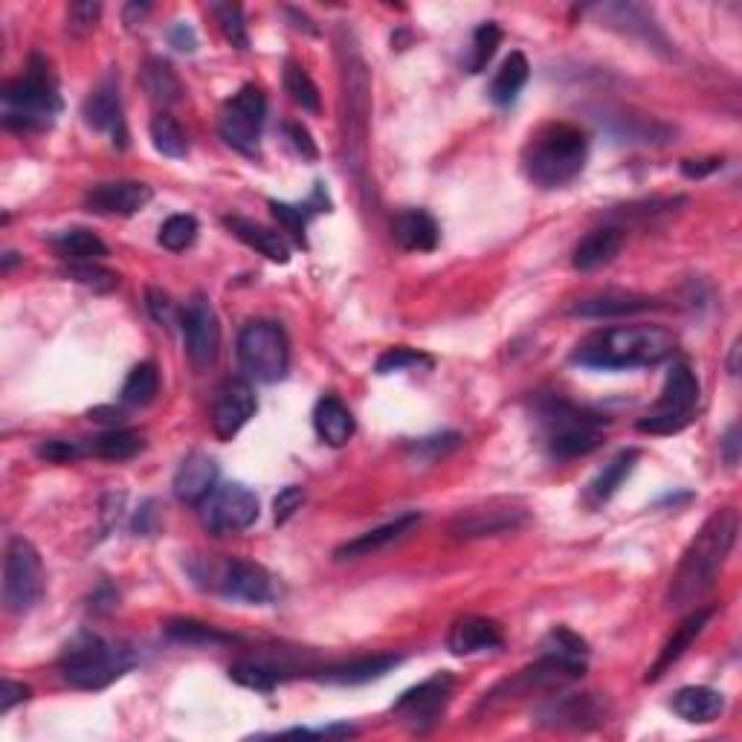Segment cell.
Returning a JSON list of instances; mask_svg holds the SVG:
<instances>
[{
    "label": "cell",
    "mask_w": 742,
    "mask_h": 742,
    "mask_svg": "<svg viewBox=\"0 0 742 742\" xmlns=\"http://www.w3.org/2000/svg\"><path fill=\"white\" fill-rule=\"evenodd\" d=\"M673 711L679 713L685 722H713L719 713L725 711V696L713 688H681L673 696Z\"/></svg>",
    "instance_id": "30"
},
{
    "label": "cell",
    "mask_w": 742,
    "mask_h": 742,
    "mask_svg": "<svg viewBox=\"0 0 742 742\" xmlns=\"http://www.w3.org/2000/svg\"><path fill=\"white\" fill-rule=\"evenodd\" d=\"M375 368L377 375H395V372H407V368H432V357L407 348V345H398V348H389L384 357L377 359Z\"/></svg>",
    "instance_id": "46"
},
{
    "label": "cell",
    "mask_w": 742,
    "mask_h": 742,
    "mask_svg": "<svg viewBox=\"0 0 742 742\" xmlns=\"http://www.w3.org/2000/svg\"><path fill=\"white\" fill-rule=\"evenodd\" d=\"M736 534H740V516L734 508L717 510L699 528L688 551L681 555L679 569L673 574L670 592H667L670 610H685L717 583V574L725 566L728 555L734 551Z\"/></svg>",
    "instance_id": "1"
},
{
    "label": "cell",
    "mask_w": 742,
    "mask_h": 742,
    "mask_svg": "<svg viewBox=\"0 0 742 742\" xmlns=\"http://www.w3.org/2000/svg\"><path fill=\"white\" fill-rule=\"evenodd\" d=\"M227 227L233 229L235 238H241L247 247L258 250L265 258L276 261V265H288L290 261V247L282 233L247 218H227Z\"/></svg>",
    "instance_id": "28"
},
{
    "label": "cell",
    "mask_w": 742,
    "mask_h": 742,
    "mask_svg": "<svg viewBox=\"0 0 742 742\" xmlns=\"http://www.w3.org/2000/svg\"><path fill=\"white\" fill-rule=\"evenodd\" d=\"M146 12H149V7H146V3H128V7H126V24L137 26V21H133V18H140V21H142V15H146Z\"/></svg>",
    "instance_id": "59"
},
{
    "label": "cell",
    "mask_w": 742,
    "mask_h": 742,
    "mask_svg": "<svg viewBox=\"0 0 742 742\" xmlns=\"http://www.w3.org/2000/svg\"><path fill=\"white\" fill-rule=\"evenodd\" d=\"M461 444V435H455V432H447V435H432V438H421L418 444L412 447L415 453L418 455H427L430 461H435L438 455H447L450 450H455V447Z\"/></svg>",
    "instance_id": "54"
},
{
    "label": "cell",
    "mask_w": 742,
    "mask_h": 742,
    "mask_svg": "<svg viewBox=\"0 0 742 742\" xmlns=\"http://www.w3.org/2000/svg\"><path fill=\"white\" fill-rule=\"evenodd\" d=\"M212 12H215L221 30H224V35H227V41L235 50L250 47V35H247V24H244V9L238 3H215Z\"/></svg>",
    "instance_id": "45"
},
{
    "label": "cell",
    "mask_w": 742,
    "mask_h": 742,
    "mask_svg": "<svg viewBox=\"0 0 742 742\" xmlns=\"http://www.w3.org/2000/svg\"><path fill=\"white\" fill-rule=\"evenodd\" d=\"M528 519V510L516 508L510 502H491L482 508H470L453 523V534L459 539L493 537V534L514 531Z\"/></svg>",
    "instance_id": "19"
},
{
    "label": "cell",
    "mask_w": 742,
    "mask_h": 742,
    "mask_svg": "<svg viewBox=\"0 0 742 742\" xmlns=\"http://www.w3.org/2000/svg\"><path fill=\"white\" fill-rule=\"evenodd\" d=\"M137 665V653L122 641H105L94 633H78L62 653L58 670L78 690H103L122 679Z\"/></svg>",
    "instance_id": "4"
},
{
    "label": "cell",
    "mask_w": 742,
    "mask_h": 742,
    "mask_svg": "<svg viewBox=\"0 0 742 742\" xmlns=\"http://www.w3.org/2000/svg\"><path fill=\"white\" fill-rule=\"evenodd\" d=\"M658 308V302H653L649 297H635V293H621V290H606V293H598V297L580 299L571 305L574 316H583V320H612V316H633V313H644Z\"/></svg>",
    "instance_id": "24"
},
{
    "label": "cell",
    "mask_w": 742,
    "mask_h": 742,
    "mask_svg": "<svg viewBox=\"0 0 742 742\" xmlns=\"http://www.w3.org/2000/svg\"><path fill=\"white\" fill-rule=\"evenodd\" d=\"M589 157V140L569 122L542 126L525 149V174L542 189L569 186L583 172Z\"/></svg>",
    "instance_id": "3"
},
{
    "label": "cell",
    "mask_w": 742,
    "mask_h": 742,
    "mask_svg": "<svg viewBox=\"0 0 742 742\" xmlns=\"http://www.w3.org/2000/svg\"><path fill=\"white\" fill-rule=\"evenodd\" d=\"M238 359L258 384H279L290 366V343L282 325L265 320L250 322L238 334Z\"/></svg>",
    "instance_id": "9"
},
{
    "label": "cell",
    "mask_w": 742,
    "mask_h": 742,
    "mask_svg": "<svg viewBox=\"0 0 742 742\" xmlns=\"http://www.w3.org/2000/svg\"><path fill=\"white\" fill-rule=\"evenodd\" d=\"M151 186L140 180H117V183H99V186L87 189L85 209L94 215H119V218H131L151 204Z\"/></svg>",
    "instance_id": "18"
},
{
    "label": "cell",
    "mask_w": 742,
    "mask_h": 742,
    "mask_svg": "<svg viewBox=\"0 0 742 742\" xmlns=\"http://www.w3.org/2000/svg\"><path fill=\"white\" fill-rule=\"evenodd\" d=\"M218 485V464L206 453H192L174 473V496L186 505H201Z\"/></svg>",
    "instance_id": "21"
},
{
    "label": "cell",
    "mask_w": 742,
    "mask_h": 742,
    "mask_svg": "<svg viewBox=\"0 0 742 742\" xmlns=\"http://www.w3.org/2000/svg\"><path fill=\"white\" fill-rule=\"evenodd\" d=\"M343 128H345V149H348V163L359 169L366 160V133H368V114H372V85H368V71L363 64V55L354 47L343 44Z\"/></svg>",
    "instance_id": "7"
},
{
    "label": "cell",
    "mask_w": 742,
    "mask_h": 742,
    "mask_svg": "<svg viewBox=\"0 0 742 742\" xmlns=\"http://www.w3.org/2000/svg\"><path fill=\"white\" fill-rule=\"evenodd\" d=\"M229 679L238 681V685H244V688L270 693V690L279 685V679H282V676H279L273 667L258 665V662H238V665L229 667Z\"/></svg>",
    "instance_id": "43"
},
{
    "label": "cell",
    "mask_w": 742,
    "mask_h": 742,
    "mask_svg": "<svg viewBox=\"0 0 742 742\" xmlns=\"http://www.w3.org/2000/svg\"><path fill=\"white\" fill-rule=\"evenodd\" d=\"M146 308H149L151 320H154L157 325H165V329H169L174 322V302L165 290L160 288L146 290Z\"/></svg>",
    "instance_id": "51"
},
{
    "label": "cell",
    "mask_w": 742,
    "mask_h": 742,
    "mask_svg": "<svg viewBox=\"0 0 742 742\" xmlns=\"http://www.w3.org/2000/svg\"><path fill=\"white\" fill-rule=\"evenodd\" d=\"M195 580L206 589H218L224 598L241 603H265L273 598L270 574L250 560H218L206 563V571L192 569Z\"/></svg>",
    "instance_id": "12"
},
{
    "label": "cell",
    "mask_w": 742,
    "mask_h": 742,
    "mask_svg": "<svg viewBox=\"0 0 742 742\" xmlns=\"http://www.w3.org/2000/svg\"><path fill=\"white\" fill-rule=\"evenodd\" d=\"M197 516H201L206 531L215 534V537L247 531L258 519V496L238 482L215 485V491L197 505Z\"/></svg>",
    "instance_id": "13"
},
{
    "label": "cell",
    "mask_w": 742,
    "mask_h": 742,
    "mask_svg": "<svg viewBox=\"0 0 742 742\" xmlns=\"http://www.w3.org/2000/svg\"><path fill=\"white\" fill-rule=\"evenodd\" d=\"M195 238H197V221L192 218V215H172V218L160 227V244L172 252L189 250V247L195 244Z\"/></svg>",
    "instance_id": "44"
},
{
    "label": "cell",
    "mask_w": 742,
    "mask_h": 742,
    "mask_svg": "<svg viewBox=\"0 0 742 742\" xmlns=\"http://www.w3.org/2000/svg\"><path fill=\"white\" fill-rule=\"evenodd\" d=\"M99 15H103V7H99V3H90V0L71 3V7H67V32L82 39V35L96 30Z\"/></svg>",
    "instance_id": "49"
},
{
    "label": "cell",
    "mask_w": 742,
    "mask_h": 742,
    "mask_svg": "<svg viewBox=\"0 0 742 742\" xmlns=\"http://www.w3.org/2000/svg\"><path fill=\"white\" fill-rule=\"evenodd\" d=\"M146 447V435L137 430H110L99 438L85 441V455H96L105 461H126L142 453Z\"/></svg>",
    "instance_id": "37"
},
{
    "label": "cell",
    "mask_w": 742,
    "mask_h": 742,
    "mask_svg": "<svg viewBox=\"0 0 742 742\" xmlns=\"http://www.w3.org/2000/svg\"><path fill=\"white\" fill-rule=\"evenodd\" d=\"M44 592V566H41L39 548L30 539L12 537L3 560V606L12 615H24Z\"/></svg>",
    "instance_id": "10"
},
{
    "label": "cell",
    "mask_w": 742,
    "mask_h": 742,
    "mask_svg": "<svg viewBox=\"0 0 742 742\" xmlns=\"http://www.w3.org/2000/svg\"><path fill=\"white\" fill-rule=\"evenodd\" d=\"M717 169H722V160L711 157V160H681V174L690 180H702L708 174H713Z\"/></svg>",
    "instance_id": "56"
},
{
    "label": "cell",
    "mask_w": 742,
    "mask_h": 742,
    "mask_svg": "<svg viewBox=\"0 0 742 742\" xmlns=\"http://www.w3.org/2000/svg\"><path fill=\"white\" fill-rule=\"evenodd\" d=\"M267 117V99L256 85H244L221 110V137L238 154L258 157L261 151V128Z\"/></svg>",
    "instance_id": "11"
},
{
    "label": "cell",
    "mask_w": 742,
    "mask_h": 742,
    "mask_svg": "<svg viewBox=\"0 0 742 742\" xmlns=\"http://www.w3.org/2000/svg\"><path fill=\"white\" fill-rule=\"evenodd\" d=\"M699 395H702V389H699V380H696L688 363H673L662 398L647 418H641L638 432H649V435H676V432H681L693 421Z\"/></svg>",
    "instance_id": "8"
},
{
    "label": "cell",
    "mask_w": 742,
    "mask_h": 742,
    "mask_svg": "<svg viewBox=\"0 0 742 742\" xmlns=\"http://www.w3.org/2000/svg\"><path fill=\"white\" fill-rule=\"evenodd\" d=\"M302 502H305V491H302V487L290 485V487H284V491H279V496H276V502H273L276 525L288 523L290 516L302 508Z\"/></svg>",
    "instance_id": "52"
},
{
    "label": "cell",
    "mask_w": 742,
    "mask_h": 742,
    "mask_svg": "<svg viewBox=\"0 0 742 742\" xmlns=\"http://www.w3.org/2000/svg\"><path fill=\"white\" fill-rule=\"evenodd\" d=\"M67 279L85 284V288L96 290V293H108V290H114L119 284V276L105 270V267H99L96 261H87V265H71L67 267Z\"/></svg>",
    "instance_id": "48"
},
{
    "label": "cell",
    "mask_w": 742,
    "mask_h": 742,
    "mask_svg": "<svg viewBox=\"0 0 742 742\" xmlns=\"http://www.w3.org/2000/svg\"><path fill=\"white\" fill-rule=\"evenodd\" d=\"M528 76H531V64L523 53H510L505 62H502L499 73L493 76L491 82V99L496 105H510L516 103V96L523 94V87L528 85Z\"/></svg>",
    "instance_id": "36"
},
{
    "label": "cell",
    "mask_w": 742,
    "mask_h": 742,
    "mask_svg": "<svg viewBox=\"0 0 742 742\" xmlns=\"http://www.w3.org/2000/svg\"><path fill=\"white\" fill-rule=\"evenodd\" d=\"M157 389H160V375H157V366L151 359L140 363V366L131 368L126 386H122V404L131 409H142L154 404Z\"/></svg>",
    "instance_id": "38"
},
{
    "label": "cell",
    "mask_w": 742,
    "mask_h": 742,
    "mask_svg": "<svg viewBox=\"0 0 742 742\" xmlns=\"http://www.w3.org/2000/svg\"><path fill=\"white\" fill-rule=\"evenodd\" d=\"M284 137H288V142L293 146V151H297L299 157H305V160H316L320 157V149H316V142L311 140V133H308V128L302 126V122H284L282 126Z\"/></svg>",
    "instance_id": "53"
},
{
    "label": "cell",
    "mask_w": 742,
    "mask_h": 742,
    "mask_svg": "<svg viewBox=\"0 0 742 742\" xmlns=\"http://www.w3.org/2000/svg\"><path fill=\"white\" fill-rule=\"evenodd\" d=\"M169 41H172V47L180 50V53H195V50H197L195 30H192L189 24L172 26V32H169Z\"/></svg>",
    "instance_id": "57"
},
{
    "label": "cell",
    "mask_w": 742,
    "mask_h": 742,
    "mask_svg": "<svg viewBox=\"0 0 742 742\" xmlns=\"http://www.w3.org/2000/svg\"><path fill=\"white\" fill-rule=\"evenodd\" d=\"M85 122L94 131H114L117 133V128L122 126V110H119V87H117V78L110 76L105 78L103 85L96 87L94 94L87 96L85 103Z\"/></svg>",
    "instance_id": "29"
},
{
    "label": "cell",
    "mask_w": 742,
    "mask_h": 742,
    "mask_svg": "<svg viewBox=\"0 0 742 742\" xmlns=\"http://www.w3.org/2000/svg\"><path fill=\"white\" fill-rule=\"evenodd\" d=\"M418 525H421V514H418V510L404 514L398 516L395 523H386L380 525V528H375V531L359 534V537L343 542V546L334 551V557L336 560H357V557L377 555V551H384V548L391 546V542H398V539H404L407 534H412V528H418Z\"/></svg>",
    "instance_id": "22"
},
{
    "label": "cell",
    "mask_w": 742,
    "mask_h": 742,
    "mask_svg": "<svg viewBox=\"0 0 742 742\" xmlns=\"http://www.w3.org/2000/svg\"><path fill=\"white\" fill-rule=\"evenodd\" d=\"M313 430H316V435H320L325 444L331 447L348 444L354 435L352 409L345 407L340 398H334V395H325V398L316 404V409H313Z\"/></svg>",
    "instance_id": "27"
},
{
    "label": "cell",
    "mask_w": 742,
    "mask_h": 742,
    "mask_svg": "<svg viewBox=\"0 0 742 742\" xmlns=\"http://www.w3.org/2000/svg\"><path fill=\"white\" fill-rule=\"evenodd\" d=\"M391 235L398 247L409 252H432L438 247L441 229H438L435 218L423 209H407L400 212L398 218L391 221Z\"/></svg>",
    "instance_id": "26"
},
{
    "label": "cell",
    "mask_w": 742,
    "mask_h": 742,
    "mask_svg": "<svg viewBox=\"0 0 742 742\" xmlns=\"http://www.w3.org/2000/svg\"><path fill=\"white\" fill-rule=\"evenodd\" d=\"M736 354H740V343H734V352H731V375H740L736 372Z\"/></svg>",
    "instance_id": "61"
},
{
    "label": "cell",
    "mask_w": 742,
    "mask_h": 742,
    "mask_svg": "<svg viewBox=\"0 0 742 742\" xmlns=\"http://www.w3.org/2000/svg\"><path fill=\"white\" fill-rule=\"evenodd\" d=\"M676 352V336L658 325H615L601 329L578 343L574 363L598 372H624L665 363Z\"/></svg>",
    "instance_id": "2"
},
{
    "label": "cell",
    "mask_w": 742,
    "mask_h": 742,
    "mask_svg": "<svg viewBox=\"0 0 742 742\" xmlns=\"http://www.w3.org/2000/svg\"><path fill=\"white\" fill-rule=\"evenodd\" d=\"M329 195H325V186L322 183H316V189H313V195L308 204H279V201H273L270 204V209H273L276 221L282 224L284 229H288L293 238H297V244H302L305 247V229H308V221H311V215H316V212H329Z\"/></svg>",
    "instance_id": "33"
},
{
    "label": "cell",
    "mask_w": 742,
    "mask_h": 742,
    "mask_svg": "<svg viewBox=\"0 0 742 742\" xmlns=\"http://www.w3.org/2000/svg\"><path fill=\"white\" fill-rule=\"evenodd\" d=\"M546 653L560 658H569V662H587L589 658V644L580 635H574L566 626H557L551 630V635L546 638Z\"/></svg>",
    "instance_id": "47"
},
{
    "label": "cell",
    "mask_w": 742,
    "mask_h": 742,
    "mask_svg": "<svg viewBox=\"0 0 742 742\" xmlns=\"http://www.w3.org/2000/svg\"><path fill=\"white\" fill-rule=\"evenodd\" d=\"M505 635L502 626L491 617L482 615H464L450 626L447 635V649L453 656H476V653H487V649H499Z\"/></svg>",
    "instance_id": "20"
},
{
    "label": "cell",
    "mask_w": 742,
    "mask_h": 742,
    "mask_svg": "<svg viewBox=\"0 0 742 742\" xmlns=\"http://www.w3.org/2000/svg\"><path fill=\"white\" fill-rule=\"evenodd\" d=\"M55 252L71 261V265H87V261H103L108 256V247L96 233L90 229H64V233L53 235Z\"/></svg>",
    "instance_id": "31"
},
{
    "label": "cell",
    "mask_w": 742,
    "mask_h": 742,
    "mask_svg": "<svg viewBox=\"0 0 742 742\" xmlns=\"http://www.w3.org/2000/svg\"><path fill=\"white\" fill-rule=\"evenodd\" d=\"M39 455L53 461V464H67V461H76L78 455H85V441H62V438H53V441H44L39 447Z\"/></svg>",
    "instance_id": "50"
},
{
    "label": "cell",
    "mask_w": 742,
    "mask_h": 742,
    "mask_svg": "<svg viewBox=\"0 0 742 742\" xmlns=\"http://www.w3.org/2000/svg\"><path fill=\"white\" fill-rule=\"evenodd\" d=\"M26 699H30V688L26 685L12 679L0 681V713H9L18 702H26Z\"/></svg>",
    "instance_id": "55"
},
{
    "label": "cell",
    "mask_w": 742,
    "mask_h": 742,
    "mask_svg": "<svg viewBox=\"0 0 742 742\" xmlns=\"http://www.w3.org/2000/svg\"><path fill=\"white\" fill-rule=\"evenodd\" d=\"M140 85L142 90L149 94L151 103L172 105L183 96V85H180L178 73L169 62L163 58H149V62L140 67Z\"/></svg>",
    "instance_id": "35"
},
{
    "label": "cell",
    "mask_w": 742,
    "mask_h": 742,
    "mask_svg": "<svg viewBox=\"0 0 742 742\" xmlns=\"http://www.w3.org/2000/svg\"><path fill=\"white\" fill-rule=\"evenodd\" d=\"M638 459H641L638 450H624V453H617L615 459H612L610 464L601 470V473H598V478H594L592 485H589V491H587L589 505H594V508H598V505H606V502H610L617 493V487L624 485L626 476L633 473L635 461Z\"/></svg>",
    "instance_id": "34"
},
{
    "label": "cell",
    "mask_w": 742,
    "mask_h": 742,
    "mask_svg": "<svg viewBox=\"0 0 742 742\" xmlns=\"http://www.w3.org/2000/svg\"><path fill=\"white\" fill-rule=\"evenodd\" d=\"M183 345H186L189 363L197 372H206V368L215 366V359L221 354V325L218 313H215V308H212V302L204 293H195L186 302V311H183Z\"/></svg>",
    "instance_id": "15"
},
{
    "label": "cell",
    "mask_w": 742,
    "mask_h": 742,
    "mask_svg": "<svg viewBox=\"0 0 742 742\" xmlns=\"http://www.w3.org/2000/svg\"><path fill=\"white\" fill-rule=\"evenodd\" d=\"M165 635L174 641H183V644H227V641H233V635L221 633V630L209 624H201V621H192V617L169 621Z\"/></svg>",
    "instance_id": "41"
},
{
    "label": "cell",
    "mask_w": 742,
    "mask_h": 742,
    "mask_svg": "<svg viewBox=\"0 0 742 742\" xmlns=\"http://www.w3.org/2000/svg\"><path fill=\"white\" fill-rule=\"evenodd\" d=\"M606 702L594 693H569L560 696L555 702L539 708V725L548 728H574V731H589L606 722Z\"/></svg>",
    "instance_id": "17"
},
{
    "label": "cell",
    "mask_w": 742,
    "mask_h": 742,
    "mask_svg": "<svg viewBox=\"0 0 742 742\" xmlns=\"http://www.w3.org/2000/svg\"><path fill=\"white\" fill-rule=\"evenodd\" d=\"M502 44V26L487 21V24L478 26L473 32V47H470V58H467V71L470 73H482L487 64L493 62V55L499 50Z\"/></svg>",
    "instance_id": "42"
},
{
    "label": "cell",
    "mask_w": 742,
    "mask_h": 742,
    "mask_svg": "<svg viewBox=\"0 0 742 742\" xmlns=\"http://www.w3.org/2000/svg\"><path fill=\"white\" fill-rule=\"evenodd\" d=\"M258 409L256 391L247 380L241 377H227L224 384L215 391V400H212V427H215V435L221 441H229L238 432L247 427L252 415Z\"/></svg>",
    "instance_id": "16"
},
{
    "label": "cell",
    "mask_w": 742,
    "mask_h": 742,
    "mask_svg": "<svg viewBox=\"0 0 742 742\" xmlns=\"http://www.w3.org/2000/svg\"><path fill=\"white\" fill-rule=\"evenodd\" d=\"M740 427H731L725 435V441H722V455H725L728 467H736V461H740Z\"/></svg>",
    "instance_id": "58"
},
{
    "label": "cell",
    "mask_w": 742,
    "mask_h": 742,
    "mask_svg": "<svg viewBox=\"0 0 742 742\" xmlns=\"http://www.w3.org/2000/svg\"><path fill=\"white\" fill-rule=\"evenodd\" d=\"M284 90L290 94V99L299 105L308 114H320L322 103H320V87L313 85V78L308 76L297 62L284 64Z\"/></svg>",
    "instance_id": "40"
},
{
    "label": "cell",
    "mask_w": 742,
    "mask_h": 742,
    "mask_svg": "<svg viewBox=\"0 0 742 742\" xmlns=\"http://www.w3.org/2000/svg\"><path fill=\"white\" fill-rule=\"evenodd\" d=\"M711 615H713V610H693L688 617H685V621H681L679 626H676V630H673V635L667 638V644L662 647V653H658L656 665L647 670V681L662 679V676H665V670H670V667L676 665V662H679L685 653H688L690 644H693V641L702 635L705 626H708Z\"/></svg>",
    "instance_id": "25"
},
{
    "label": "cell",
    "mask_w": 742,
    "mask_h": 742,
    "mask_svg": "<svg viewBox=\"0 0 742 742\" xmlns=\"http://www.w3.org/2000/svg\"><path fill=\"white\" fill-rule=\"evenodd\" d=\"M539 427L546 435L548 450L560 459H574V455L592 453L594 447H601L603 427L606 421L587 409L574 407L569 400L546 398L537 407Z\"/></svg>",
    "instance_id": "6"
},
{
    "label": "cell",
    "mask_w": 742,
    "mask_h": 742,
    "mask_svg": "<svg viewBox=\"0 0 742 742\" xmlns=\"http://www.w3.org/2000/svg\"><path fill=\"white\" fill-rule=\"evenodd\" d=\"M90 418H94V421H108V423L122 421V415L114 412V409H94V412H90Z\"/></svg>",
    "instance_id": "60"
},
{
    "label": "cell",
    "mask_w": 742,
    "mask_h": 742,
    "mask_svg": "<svg viewBox=\"0 0 742 742\" xmlns=\"http://www.w3.org/2000/svg\"><path fill=\"white\" fill-rule=\"evenodd\" d=\"M398 656H372V658H357V662H348V665H336L322 670L320 679L331 681V685H366V681H375L380 676L398 667Z\"/></svg>",
    "instance_id": "32"
},
{
    "label": "cell",
    "mask_w": 742,
    "mask_h": 742,
    "mask_svg": "<svg viewBox=\"0 0 742 742\" xmlns=\"http://www.w3.org/2000/svg\"><path fill=\"white\" fill-rule=\"evenodd\" d=\"M3 126L9 131H39L53 126L62 114V96L50 64L41 55H32L24 76L3 87Z\"/></svg>",
    "instance_id": "5"
},
{
    "label": "cell",
    "mask_w": 742,
    "mask_h": 742,
    "mask_svg": "<svg viewBox=\"0 0 742 742\" xmlns=\"http://www.w3.org/2000/svg\"><path fill=\"white\" fill-rule=\"evenodd\" d=\"M151 142H154V149L160 151L163 157H172V160H183L189 154V140L186 131L180 128V122L169 114H157L151 119Z\"/></svg>",
    "instance_id": "39"
},
{
    "label": "cell",
    "mask_w": 742,
    "mask_h": 742,
    "mask_svg": "<svg viewBox=\"0 0 742 742\" xmlns=\"http://www.w3.org/2000/svg\"><path fill=\"white\" fill-rule=\"evenodd\" d=\"M455 679L450 673H435L432 679L421 681L418 688H409L391 705V713L398 717L400 725H407L415 734H423L444 717L447 705L453 699Z\"/></svg>",
    "instance_id": "14"
},
{
    "label": "cell",
    "mask_w": 742,
    "mask_h": 742,
    "mask_svg": "<svg viewBox=\"0 0 742 742\" xmlns=\"http://www.w3.org/2000/svg\"><path fill=\"white\" fill-rule=\"evenodd\" d=\"M621 247H624V229L598 227L580 238L574 252H571V265L580 273H592V270H601V267L612 265L617 252H621Z\"/></svg>",
    "instance_id": "23"
}]
</instances>
